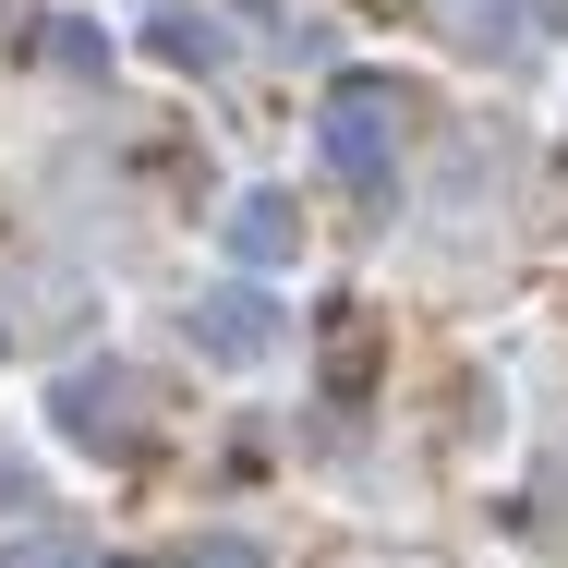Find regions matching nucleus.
<instances>
[{
    "label": "nucleus",
    "mask_w": 568,
    "mask_h": 568,
    "mask_svg": "<svg viewBox=\"0 0 568 568\" xmlns=\"http://www.w3.org/2000/svg\"><path fill=\"white\" fill-rule=\"evenodd\" d=\"M230 254H242V266H291V254H303V206H291V194H242V206H230Z\"/></svg>",
    "instance_id": "20e7f679"
},
{
    "label": "nucleus",
    "mask_w": 568,
    "mask_h": 568,
    "mask_svg": "<svg viewBox=\"0 0 568 568\" xmlns=\"http://www.w3.org/2000/svg\"><path fill=\"white\" fill-rule=\"evenodd\" d=\"M399 85L387 73H351V85H327V121H315V145H327V170H339L351 194H387V158H399Z\"/></svg>",
    "instance_id": "f257e3e1"
},
{
    "label": "nucleus",
    "mask_w": 568,
    "mask_h": 568,
    "mask_svg": "<svg viewBox=\"0 0 568 568\" xmlns=\"http://www.w3.org/2000/svg\"><path fill=\"white\" fill-rule=\"evenodd\" d=\"M194 351H206V363H266V351H278V303H266V291H206V303H194Z\"/></svg>",
    "instance_id": "7ed1b4c3"
},
{
    "label": "nucleus",
    "mask_w": 568,
    "mask_h": 568,
    "mask_svg": "<svg viewBox=\"0 0 568 568\" xmlns=\"http://www.w3.org/2000/svg\"><path fill=\"white\" fill-rule=\"evenodd\" d=\"M0 508H24V459L0 448Z\"/></svg>",
    "instance_id": "0eeeda50"
},
{
    "label": "nucleus",
    "mask_w": 568,
    "mask_h": 568,
    "mask_svg": "<svg viewBox=\"0 0 568 568\" xmlns=\"http://www.w3.org/2000/svg\"><path fill=\"white\" fill-rule=\"evenodd\" d=\"M49 412H61L73 448H98V459L145 448V375H133V363H73V375L49 387Z\"/></svg>",
    "instance_id": "f03ea898"
},
{
    "label": "nucleus",
    "mask_w": 568,
    "mask_h": 568,
    "mask_svg": "<svg viewBox=\"0 0 568 568\" xmlns=\"http://www.w3.org/2000/svg\"><path fill=\"white\" fill-rule=\"evenodd\" d=\"M182 568H254V545H230V532H219V545H194Z\"/></svg>",
    "instance_id": "423d86ee"
},
{
    "label": "nucleus",
    "mask_w": 568,
    "mask_h": 568,
    "mask_svg": "<svg viewBox=\"0 0 568 568\" xmlns=\"http://www.w3.org/2000/svg\"><path fill=\"white\" fill-rule=\"evenodd\" d=\"M0 568H61V557H49V545H12V557H0Z\"/></svg>",
    "instance_id": "6e6552de"
},
{
    "label": "nucleus",
    "mask_w": 568,
    "mask_h": 568,
    "mask_svg": "<svg viewBox=\"0 0 568 568\" xmlns=\"http://www.w3.org/2000/svg\"><path fill=\"white\" fill-rule=\"evenodd\" d=\"M219 49H230V37L206 24V12H158V61H182V73H206Z\"/></svg>",
    "instance_id": "39448f33"
}]
</instances>
